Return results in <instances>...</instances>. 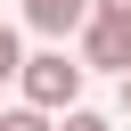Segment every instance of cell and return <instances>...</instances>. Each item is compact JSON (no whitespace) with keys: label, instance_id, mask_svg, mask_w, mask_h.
<instances>
[{"label":"cell","instance_id":"obj_1","mask_svg":"<svg viewBox=\"0 0 131 131\" xmlns=\"http://www.w3.org/2000/svg\"><path fill=\"white\" fill-rule=\"evenodd\" d=\"M82 82H90V66H82V49L66 57V41H57V49H33V57L16 66V90H25L33 106H49V115L82 106Z\"/></svg>","mask_w":131,"mask_h":131},{"label":"cell","instance_id":"obj_2","mask_svg":"<svg viewBox=\"0 0 131 131\" xmlns=\"http://www.w3.org/2000/svg\"><path fill=\"white\" fill-rule=\"evenodd\" d=\"M82 66L90 74H115V82L131 74V16L123 8H90L82 16Z\"/></svg>","mask_w":131,"mask_h":131},{"label":"cell","instance_id":"obj_3","mask_svg":"<svg viewBox=\"0 0 131 131\" xmlns=\"http://www.w3.org/2000/svg\"><path fill=\"white\" fill-rule=\"evenodd\" d=\"M82 16H90V0H25V25H33L41 41H66V33H82Z\"/></svg>","mask_w":131,"mask_h":131},{"label":"cell","instance_id":"obj_4","mask_svg":"<svg viewBox=\"0 0 131 131\" xmlns=\"http://www.w3.org/2000/svg\"><path fill=\"white\" fill-rule=\"evenodd\" d=\"M0 131H57V115L25 98V106H8V115H0Z\"/></svg>","mask_w":131,"mask_h":131},{"label":"cell","instance_id":"obj_5","mask_svg":"<svg viewBox=\"0 0 131 131\" xmlns=\"http://www.w3.org/2000/svg\"><path fill=\"white\" fill-rule=\"evenodd\" d=\"M16 66H25V41H16L8 25H0V82H16Z\"/></svg>","mask_w":131,"mask_h":131},{"label":"cell","instance_id":"obj_6","mask_svg":"<svg viewBox=\"0 0 131 131\" xmlns=\"http://www.w3.org/2000/svg\"><path fill=\"white\" fill-rule=\"evenodd\" d=\"M57 131H115V123H106V115H90V106H66V115H57Z\"/></svg>","mask_w":131,"mask_h":131},{"label":"cell","instance_id":"obj_7","mask_svg":"<svg viewBox=\"0 0 131 131\" xmlns=\"http://www.w3.org/2000/svg\"><path fill=\"white\" fill-rule=\"evenodd\" d=\"M90 8H123V16H131V0H90Z\"/></svg>","mask_w":131,"mask_h":131},{"label":"cell","instance_id":"obj_8","mask_svg":"<svg viewBox=\"0 0 131 131\" xmlns=\"http://www.w3.org/2000/svg\"><path fill=\"white\" fill-rule=\"evenodd\" d=\"M123 115H131V74H123Z\"/></svg>","mask_w":131,"mask_h":131}]
</instances>
